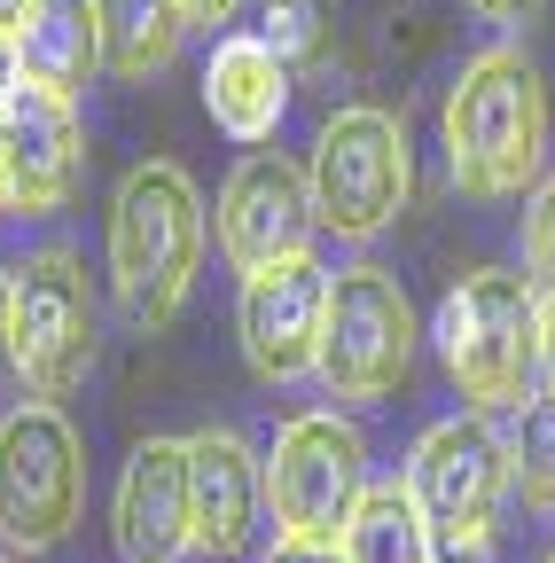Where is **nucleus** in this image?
I'll list each match as a JSON object with an SVG mask.
<instances>
[{"label":"nucleus","instance_id":"nucleus-8","mask_svg":"<svg viewBox=\"0 0 555 563\" xmlns=\"http://www.w3.org/2000/svg\"><path fill=\"white\" fill-rule=\"evenodd\" d=\"M407 501L423 509L431 540H493V517L509 501V439L485 415H446L414 439Z\"/></svg>","mask_w":555,"mask_h":563},{"label":"nucleus","instance_id":"nucleus-30","mask_svg":"<svg viewBox=\"0 0 555 563\" xmlns=\"http://www.w3.org/2000/svg\"><path fill=\"white\" fill-rule=\"evenodd\" d=\"M0 211H9V133H0Z\"/></svg>","mask_w":555,"mask_h":563},{"label":"nucleus","instance_id":"nucleus-2","mask_svg":"<svg viewBox=\"0 0 555 563\" xmlns=\"http://www.w3.org/2000/svg\"><path fill=\"white\" fill-rule=\"evenodd\" d=\"M203 266V196L180 165H133L110 203V282L133 329H165Z\"/></svg>","mask_w":555,"mask_h":563},{"label":"nucleus","instance_id":"nucleus-7","mask_svg":"<svg viewBox=\"0 0 555 563\" xmlns=\"http://www.w3.org/2000/svg\"><path fill=\"white\" fill-rule=\"evenodd\" d=\"M79 501H87V454L63 407L32 399L16 415H0V540L24 555L55 548L79 525Z\"/></svg>","mask_w":555,"mask_h":563},{"label":"nucleus","instance_id":"nucleus-4","mask_svg":"<svg viewBox=\"0 0 555 563\" xmlns=\"http://www.w3.org/2000/svg\"><path fill=\"white\" fill-rule=\"evenodd\" d=\"M306 188H313V228L321 235H344V243L384 235L407 211V188H414V157H407L399 118L376 110V102L336 110L313 141V157H306Z\"/></svg>","mask_w":555,"mask_h":563},{"label":"nucleus","instance_id":"nucleus-19","mask_svg":"<svg viewBox=\"0 0 555 563\" xmlns=\"http://www.w3.org/2000/svg\"><path fill=\"white\" fill-rule=\"evenodd\" d=\"M258 40L282 70H321L336 47V0H258Z\"/></svg>","mask_w":555,"mask_h":563},{"label":"nucleus","instance_id":"nucleus-1","mask_svg":"<svg viewBox=\"0 0 555 563\" xmlns=\"http://www.w3.org/2000/svg\"><path fill=\"white\" fill-rule=\"evenodd\" d=\"M547 157V87L524 47H485L446 95V173L462 196L501 203L540 180Z\"/></svg>","mask_w":555,"mask_h":563},{"label":"nucleus","instance_id":"nucleus-23","mask_svg":"<svg viewBox=\"0 0 555 563\" xmlns=\"http://www.w3.org/2000/svg\"><path fill=\"white\" fill-rule=\"evenodd\" d=\"M24 95V63H16V40L0 32V118H9V102Z\"/></svg>","mask_w":555,"mask_h":563},{"label":"nucleus","instance_id":"nucleus-28","mask_svg":"<svg viewBox=\"0 0 555 563\" xmlns=\"http://www.w3.org/2000/svg\"><path fill=\"white\" fill-rule=\"evenodd\" d=\"M180 9H188V24H227L243 0H180Z\"/></svg>","mask_w":555,"mask_h":563},{"label":"nucleus","instance_id":"nucleus-5","mask_svg":"<svg viewBox=\"0 0 555 563\" xmlns=\"http://www.w3.org/2000/svg\"><path fill=\"white\" fill-rule=\"evenodd\" d=\"M414 361V306L399 290V274L360 258V266H336L329 274V321H321V361L313 376L336 399H384L399 391Z\"/></svg>","mask_w":555,"mask_h":563},{"label":"nucleus","instance_id":"nucleus-6","mask_svg":"<svg viewBox=\"0 0 555 563\" xmlns=\"http://www.w3.org/2000/svg\"><path fill=\"white\" fill-rule=\"evenodd\" d=\"M368 501V446L344 415H298L266 454V509L282 540H321L336 548L353 509Z\"/></svg>","mask_w":555,"mask_h":563},{"label":"nucleus","instance_id":"nucleus-20","mask_svg":"<svg viewBox=\"0 0 555 563\" xmlns=\"http://www.w3.org/2000/svg\"><path fill=\"white\" fill-rule=\"evenodd\" d=\"M509 493H524L532 509H555V391L524 399L509 431Z\"/></svg>","mask_w":555,"mask_h":563},{"label":"nucleus","instance_id":"nucleus-21","mask_svg":"<svg viewBox=\"0 0 555 563\" xmlns=\"http://www.w3.org/2000/svg\"><path fill=\"white\" fill-rule=\"evenodd\" d=\"M524 282L540 298H555V180H540L524 211Z\"/></svg>","mask_w":555,"mask_h":563},{"label":"nucleus","instance_id":"nucleus-13","mask_svg":"<svg viewBox=\"0 0 555 563\" xmlns=\"http://www.w3.org/2000/svg\"><path fill=\"white\" fill-rule=\"evenodd\" d=\"M188 509H196V548L212 563L243 555L266 525V462L235 431H196L188 439Z\"/></svg>","mask_w":555,"mask_h":563},{"label":"nucleus","instance_id":"nucleus-10","mask_svg":"<svg viewBox=\"0 0 555 563\" xmlns=\"http://www.w3.org/2000/svg\"><path fill=\"white\" fill-rule=\"evenodd\" d=\"M321 321H329V266H321L313 251L243 274L235 329H243V361H251L266 384L313 376V361H321Z\"/></svg>","mask_w":555,"mask_h":563},{"label":"nucleus","instance_id":"nucleus-3","mask_svg":"<svg viewBox=\"0 0 555 563\" xmlns=\"http://www.w3.org/2000/svg\"><path fill=\"white\" fill-rule=\"evenodd\" d=\"M439 361H446L454 391L469 399V415L509 407L524 391V376L540 368V290L509 266L462 274L439 306Z\"/></svg>","mask_w":555,"mask_h":563},{"label":"nucleus","instance_id":"nucleus-11","mask_svg":"<svg viewBox=\"0 0 555 563\" xmlns=\"http://www.w3.org/2000/svg\"><path fill=\"white\" fill-rule=\"evenodd\" d=\"M220 251L243 274H258L274 258H306L313 251V188H306V165H290L282 150H251L227 173V188H220Z\"/></svg>","mask_w":555,"mask_h":563},{"label":"nucleus","instance_id":"nucleus-18","mask_svg":"<svg viewBox=\"0 0 555 563\" xmlns=\"http://www.w3.org/2000/svg\"><path fill=\"white\" fill-rule=\"evenodd\" d=\"M439 540L423 525V509L407 501V485H368V501L353 509L336 540V563H431Z\"/></svg>","mask_w":555,"mask_h":563},{"label":"nucleus","instance_id":"nucleus-25","mask_svg":"<svg viewBox=\"0 0 555 563\" xmlns=\"http://www.w3.org/2000/svg\"><path fill=\"white\" fill-rule=\"evenodd\" d=\"M266 563H336V548H321V540H274Z\"/></svg>","mask_w":555,"mask_h":563},{"label":"nucleus","instance_id":"nucleus-27","mask_svg":"<svg viewBox=\"0 0 555 563\" xmlns=\"http://www.w3.org/2000/svg\"><path fill=\"white\" fill-rule=\"evenodd\" d=\"M431 563H493V540H446Z\"/></svg>","mask_w":555,"mask_h":563},{"label":"nucleus","instance_id":"nucleus-24","mask_svg":"<svg viewBox=\"0 0 555 563\" xmlns=\"http://www.w3.org/2000/svg\"><path fill=\"white\" fill-rule=\"evenodd\" d=\"M469 9H477L485 24H532V16H540V0H469Z\"/></svg>","mask_w":555,"mask_h":563},{"label":"nucleus","instance_id":"nucleus-31","mask_svg":"<svg viewBox=\"0 0 555 563\" xmlns=\"http://www.w3.org/2000/svg\"><path fill=\"white\" fill-rule=\"evenodd\" d=\"M547 563H555V548H547Z\"/></svg>","mask_w":555,"mask_h":563},{"label":"nucleus","instance_id":"nucleus-17","mask_svg":"<svg viewBox=\"0 0 555 563\" xmlns=\"http://www.w3.org/2000/svg\"><path fill=\"white\" fill-rule=\"evenodd\" d=\"M95 24H102V63L118 79H149L180 55L188 9L180 0H95Z\"/></svg>","mask_w":555,"mask_h":563},{"label":"nucleus","instance_id":"nucleus-12","mask_svg":"<svg viewBox=\"0 0 555 563\" xmlns=\"http://www.w3.org/2000/svg\"><path fill=\"white\" fill-rule=\"evenodd\" d=\"M118 555L125 563H180L196 548V509H188V439H149L133 446L118 477Z\"/></svg>","mask_w":555,"mask_h":563},{"label":"nucleus","instance_id":"nucleus-29","mask_svg":"<svg viewBox=\"0 0 555 563\" xmlns=\"http://www.w3.org/2000/svg\"><path fill=\"white\" fill-rule=\"evenodd\" d=\"M32 9H40V0H0V32H9V40H16V32H24V16H32Z\"/></svg>","mask_w":555,"mask_h":563},{"label":"nucleus","instance_id":"nucleus-22","mask_svg":"<svg viewBox=\"0 0 555 563\" xmlns=\"http://www.w3.org/2000/svg\"><path fill=\"white\" fill-rule=\"evenodd\" d=\"M16 376V274L0 266V384Z\"/></svg>","mask_w":555,"mask_h":563},{"label":"nucleus","instance_id":"nucleus-9","mask_svg":"<svg viewBox=\"0 0 555 563\" xmlns=\"http://www.w3.org/2000/svg\"><path fill=\"white\" fill-rule=\"evenodd\" d=\"M95 290L71 251H32L16 266V376L32 399H71L95 368Z\"/></svg>","mask_w":555,"mask_h":563},{"label":"nucleus","instance_id":"nucleus-16","mask_svg":"<svg viewBox=\"0 0 555 563\" xmlns=\"http://www.w3.org/2000/svg\"><path fill=\"white\" fill-rule=\"evenodd\" d=\"M16 63H24V87L55 95V102H79L87 79L102 70V24H95V0H40L16 32Z\"/></svg>","mask_w":555,"mask_h":563},{"label":"nucleus","instance_id":"nucleus-15","mask_svg":"<svg viewBox=\"0 0 555 563\" xmlns=\"http://www.w3.org/2000/svg\"><path fill=\"white\" fill-rule=\"evenodd\" d=\"M203 110H212V125L227 141H243V150L274 141V125L290 110V70L274 63V47L258 32L212 47V63H203Z\"/></svg>","mask_w":555,"mask_h":563},{"label":"nucleus","instance_id":"nucleus-14","mask_svg":"<svg viewBox=\"0 0 555 563\" xmlns=\"http://www.w3.org/2000/svg\"><path fill=\"white\" fill-rule=\"evenodd\" d=\"M0 133H9V211H63L79 188V165H87V141H79V118L71 102H55L40 87H24L9 102V118H0Z\"/></svg>","mask_w":555,"mask_h":563},{"label":"nucleus","instance_id":"nucleus-26","mask_svg":"<svg viewBox=\"0 0 555 563\" xmlns=\"http://www.w3.org/2000/svg\"><path fill=\"white\" fill-rule=\"evenodd\" d=\"M540 384L555 391V298H540Z\"/></svg>","mask_w":555,"mask_h":563}]
</instances>
